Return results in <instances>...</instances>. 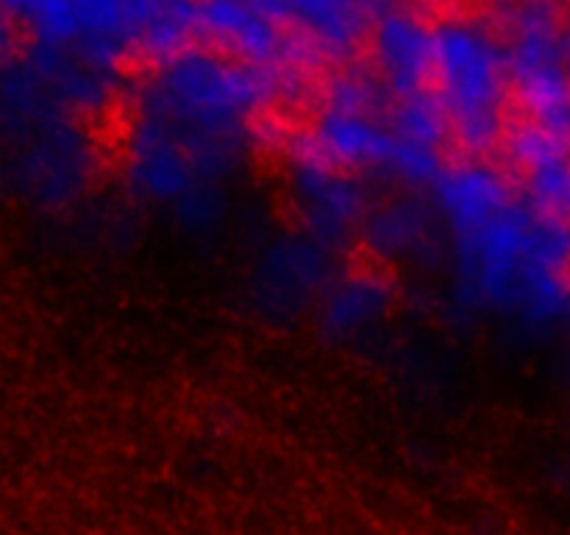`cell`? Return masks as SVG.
Wrapping results in <instances>:
<instances>
[{"label": "cell", "instance_id": "9", "mask_svg": "<svg viewBox=\"0 0 570 535\" xmlns=\"http://www.w3.org/2000/svg\"><path fill=\"white\" fill-rule=\"evenodd\" d=\"M551 159L546 148L495 143L484 137V156L476 178V195L484 210L499 217L527 215L529 206L549 187Z\"/></svg>", "mask_w": 570, "mask_h": 535}, {"label": "cell", "instance_id": "8", "mask_svg": "<svg viewBox=\"0 0 570 535\" xmlns=\"http://www.w3.org/2000/svg\"><path fill=\"white\" fill-rule=\"evenodd\" d=\"M332 273L345 293L382 307H399L410 293V265L371 226H348L332 251Z\"/></svg>", "mask_w": 570, "mask_h": 535}, {"label": "cell", "instance_id": "13", "mask_svg": "<svg viewBox=\"0 0 570 535\" xmlns=\"http://www.w3.org/2000/svg\"><path fill=\"white\" fill-rule=\"evenodd\" d=\"M106 78L117 87H126L131 93L148 95L165 87L176 72V56H173L167 37L154 31H126L111 39L104 50Z\"/></svg>", "mask_w": 570, "mask_h": 535}, {"label": "cell", "instance_id": "14", "mask_svg": "<svg viewBox=\"0 0 570 535\" xmlns=\"http://www.w3.org/2000/svg\"><path fill=\"white\" fill-rule=\"evenodd\" d=\"M262 215L267 228L284 243H306L321 226V210L304 182L282 184L262 193Z\"/></svg>", "mask_w": 570, "mask_h": 535}, {"label": "cell", "instance_id": "1", "mask_svg": "<svg viewBox=\"0 0 570 535\" xmlns=\"http://www.w3.org/2000/svg\"><path fill=\"white\" fill-rule=\"evenodd\" d=\"M61 126L76 154V178L87 195L126 193L142 178L150 154L145 95L106 81L65 100Z\"/></svg>", "mask_w": 570, "mask_h": 535}, {"label": "cell", "instance_id": "7", "mask_svg": "<svg viewBox=\"0 0 570 535\" xmlns=\"http://www.w3.org/2000/svg\"><path fill=\"white\" fill-rule=\"evenodd\" d=\"M393 26V17L384 14L379 6L351 3L343 14L337 39L348 76L345 98H371V95H390L401 89Z\"/></svg>", "mask_w": 570, "mask_h": 535}, {"label": "cell", "instance_id": "19", "mask_svg": "<svg viewBox=\"0 0 570 535\" xmlns=\"http://www.w3.org/2000/svg\"><path fill=\"white\" fill-rule=\"evenodd\" d=\"M165 3L181 6V9L187 11H209V9H220V6L228 3V0H165Z\"/></svg>", "mask_w": 570, "mask_h": 535}, {"label": "cell", "instance_id": "16", "mask_svg": "<svg viewBox=\"0 0 570 535\" xmlns=\"http://www.w3.org/2000/svg\"><path fill=\"white\" fill-rule=\"evenodd\" d=\"M527 226L534 237L549 245L570 243V187L568 184H549L527 210Z\"/></svg>", "mask_w": 570, "mask_h": 535}, {"label": "cell", "instance_id": "11", "mask_svg": "<svg viewBox=\"0 0 570 535\" xmlns=\"http://www.w3.org/2000/svg\"><path fill=\"white\" fill-rule=\"evenodd\" d=\"M507 0H393V22L415 42H454L476 37Z\"/></svg>", "mask_w": 570, "mask_h": 535}, {"label": "cell", "instance_id": "12", "mask_svg": "<svg viewBox=\"0 0 570 535\" xmlns=\"http://www.w3.org/2000/svg\"><path fill=\"white\" fill-rule=\"evenodd\" d=\"M401 87L421 115L460 104L468 89L465 59L454 42H415L401 65Z\"/></svg>", "mask_w": 570, "mask_h": 535}, {"label": "cell", "instance_id": "20", "mask_svg": "<svg viewBox=\"0 0 570 535\" xmlns=\"http://www.w3.org/2000/svg\"><path fill=\"white\" fill-rule=\"evenodd\" d=\"M351 3H367V6H379V3H382V0H351ZM390 3H393V0H390Z\"/></svg>", "mask_w": 570, "mask_h": 535}, {"label": "cell", "instance_id": "3", "mask_svg": "<svg viewBox=\"0 0 570 535\" xmlns=\"http://www.w3.org/2000/svg\"><path fill=\"white\" fill-rule=\"evenodd\" d=\"M476 111L484 137L546 148L562 126L554 76L527 59H488L476 78Z\"/></svg>", "mask_w": 570, "mask_h": 535}, {"label": "cell", "instance_id": "18", "mask_svg": "<svg viewBox=\"0 0 570 535\" xmlns=\"http://www.w3.org/2000/svg\"><path fill=\"white\" fill-rule=\"evenodd\" d=\"M534 31L546 45H570V0H527Z\"/></svg>", "mask_w": 570, "mask_h": 535}, {"label": "cell", "instance_id": "15", "mask_svg": "<svg viewBox=\"0 0 570 535\" xmlns=\"http://www.w3.org/2000/svg\"><path fill=\"white\" fill-rule=\"evenodd\" d=\"M48 45L45 17L28 0H3L0 11V54L9 70H28Z\"/></svg>", "mask_w": 570, "mask_h": 535}, {"label": "cell", "instance_id": "17", "mask_svg": "<svg viewBox=\"0 0 570 535\" xmlns=\"http://www.w3.org/2000/svg\"><path fill=\"white\" fill-rule=\"evenodd\" d=\"M534 279L551 304L570 310V243L549 245L534 265Z\"/></svg>", "mask_w": 570, "mask_h": 535}, {"label": "cell", "instance_id": "2", "mask_svg": "<svg viewBox=\"0 0 570 535\" xmlns=\"http://www.w3.org/2000/svg\"><path fill=\"white\" fill-rule=\"evenodd\" d=\"M256 28L267 48V81L287 84L321 104L343 109L348 95L337 31L301 0H265Z\"/></svg>", "mask_w": 570, "mask_h": 535}, {"label": "cell", "instance_id": "10", "mask_svg": "<svg viewBox=\"0 0 570 535\" xmlns=\"http://www.w3.org/2000/svg\"><path fill=\"white\" fill-rule=\"evenodd\" d=\"M384 171L382 145L356 132H328L306 154L304 176L332 195H356Z\"/></svg>", "mask_w": 570, "mask_h": 535}, {"label": "cell", "instance_id": "4", "mask_svg": "<svg viewBox=\"0 0 570 535\" xmlns=\"http://www.w3.org/2000/svg\"><path fill=\"white\" fill-rule=\"evenodd\" d=\"M165 37L176 65L215 87L250 93L267 78V48L259 28L228 11H187Z\"/></svg>", "mask_w": 570, "mask_h": 535}, {"label": "cell", "instance_id": "6", "mask_svg": "<svg viewBox=\"0 0 570 535\" xmlns=\"http://www.w3.org/2000/svg\"><path fill=\"white\" fill-rule=\"evenodd\" d=\"M417 159L434 184L451 193L476 187L484 156V128L468 100L423 111L415 134Z\"/></svg>", "mask_w": 570, "mask_h": 535}, {"label": "cell", "instance_id": "5", "mask_svg": "<svg viewBox=\"0 0 570 535\" xmlns=\"http://www.w3.org/2000/svg\"><path fill=\"white\" fill-rule=\"evenodd\" d=\"M334 117L337 111L332 106L321 104L301 89L265 78L234 106V132L243 145L282 150L298 156L306 165L312 145L334 132Z\"/></svg>", "mask_w": 570, "mask_h": 535}]
</instances>
